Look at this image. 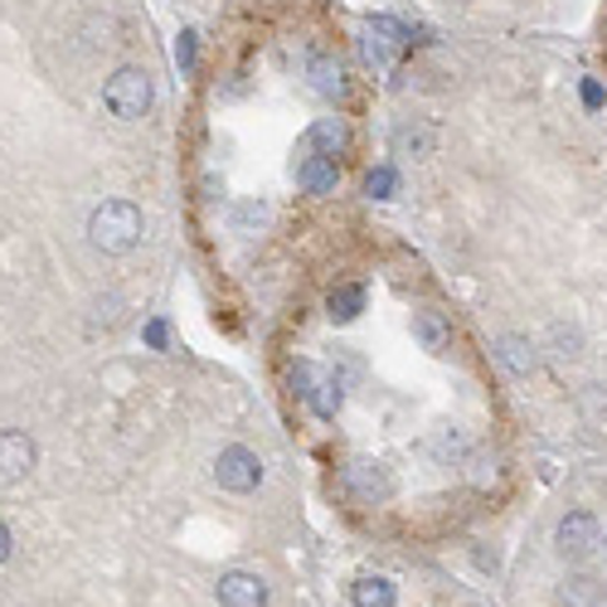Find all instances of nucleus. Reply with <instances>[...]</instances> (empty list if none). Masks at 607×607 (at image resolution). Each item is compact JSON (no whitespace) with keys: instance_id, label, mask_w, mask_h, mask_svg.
<instances>
[{"instance_id":"nucleus-1","label":"nucleus","mask_w":607,"mask_h":607,"mask_svg":"<svg viewBox=\"0 0 607 607\" xmlns=\"http://www.w3.org/2000/svg\"><path fill=\"white\" fill-rule=\"evenodd\" d=\"M141 233H146V219L131 199H103V205L88 215V243H93L98 253H112V257L131 253L141 243Z\"/></svg>"},{"instance_id":"nucleus-2","label":"nucleus","mask_w":607,"mask_h":607,"mask_svg":"<svg viewBox=\"0 0 607 607\" xmlns=\"http://www.w3.org/2000/svg\"><path fill=\"white\" fill-rule=\"evenodd\" d=\"M151 98H156L151 73L137 69V64H122V69L107 78V88H103V107L117 122H141L146 112H151Z\"/></svg>"},{"instance_id":"nucleus-3","label":"nucleus","mask_w":607,"mask_h":607,"mask_svg":"<svg viewBox=\"0 0 607 607\" xmlns=\"http://www.w3.org/2000/svg\"><path fill=\"white\" fill-rule=\"evenodd\" d=\"M215 481L233 496H249V491L263 486V457L253 447H224L215 462Z\"/></svg>"},{"instance_id":"nucleus-4","label":"nucleus","mask_w":607,"mask_h":607,"mask_svg":"<svg viewBox=\"0 0 607 607\" xmlns=\"http://www.w3.org/2000/svg\"><path fill=\"white\" fill-rule=\"evenodd\" d=\"M554 549L564 559H588L593 549H603V520L593 511H569L554 530Z\"/></svg>"},{"instance_id":"nucleus-5","label":"nucleus","mask_w":607,"mask_h":607,"mask_svg":"<svg viewBox=\"0 0 607 607\" xmlns=\"http://www.w3.org/2000/svg\"><path fill=\"white\" fill-rule=\"evenodd\" d=\"M341 491L351 501H359V505H379V501H389L393 496V481H389V471H385V462H345V471H341Z\"/></svg>"},{"instance_id":"nucleus-6","label":"nucleus","mask_w":607,"mask_h":607,"mask_svg":"<svg viewBox=\"0 0 607 607\" xmlns=\"http://www.w3.org/2000/svg\"><path fill=\"white\" fill-rule=\"evenodd\" d=\"M39 462V453H35V443H30L25 433H15V428H0V481H25L30 471H35Z\"/></svg>"},{"instance_id":"nucleus-7","label":"nucleus","mask_w":607,"mask_h":607,"mask_svg":"<svg viewBox=\"0 0 607 607\" xmlns=\"http://www.w3.org/2000/svg\"><path fill=\"white\" fill-rule=\"evenodd\" d=\"M345 146H351V127H345V117H321L307 127V137H301V156H345Z\"/></svg>"},{"instance_id":"nucleus-8","label":"nucleus","mask_w":607,"mask_h":607,"mask_svg":"<svg viewBox=\"0 0 607 607\" xmlns=\"http://www.w3.org/2000/svg\"><path fill=\"white\" fill-rule=\"evenodd\" d=\"M219 603L224 607H267V583L249 569H233L219 579Z\"/></svg>"},{"instance_id":"nucleus-9","label":"nucleus","mask_w":607,"mask_h":607,"mask_svg":"<svg viewBox=\"0 0 607 607\" xmlns=\"http://www.w3.org/2000/svg\"><path fill=\"white\" fill-rule=\"evenodd\" d=\"M297 185L307 190V195H335V185H341V171H335V161L331 156H301L297 161Z\"/></svg>"},{"instance_id":"nucleus-10","label":"nucleus","mask_w":607,"mask_h":607,"mask_svg":"<svg viewBox=\"0 0 607 607\" xmlns=\"http://www.w3.org/2000/svg\"><path fill=\"white\" fill-rule=\"evenodd\" d=\"M393 156H409V161H428L433 146H437V131L428 122H403V127H393Z\"/></svg>"},{"instance_id":"nucleus-11","label":"nucleus","mask_w":607,"mask_h":607,"mask_svg":"<svg viewBox=\"0 0 607 607\" xmlns=\"http://www.w3.org/2000/svg\"><path fill=\"white\" fill-rule=\"evenodd\" d=\"M413 335L428 355H447L453 351V321L443 311H413Z\"/></svg>"},{"instance_id":"nucleus-12","label":"nucleus","mask_w":607,"mask_h":607,"mask_svg":"<svg viewBox=\"0 0 607 607\" xmlns=\"http://www.w3.org/2000/svg\"><path fill=\"white\" fill-rule=\"evenodd\" d=\"M496 359L511 369L515 379H530L535 369H539V351H535V341H525V335H501V341H496Z\"/></svg>"},{"instance_id":"nucleus-13","label":"nucleus","mask_w":607,"mask_h":607,"mask_svg":"<svg viewBox=\"0 0 607 607\" xmlns=\"http://www.w3.org/2000/svg\"><path fill=\"white\" fill-rule=\"evenodd\" d=\"M307 78H311V88H317L321 98H345V69H341V59L335 54H311L307 59Z\"/></svg>"},{"instance_id":"nucleus-14","label":"nucleus","mask_w":607,"mask_h":607,"mask_svg":"<svg viewBox=\"0 0 607 607\" xmlns=\"http://www.w3.org/2000/svg\"><path fill=\"white\" fill-rule=\"evenodd\" d=\"M559 603L564 607H607V583L593 579V573H569L564 588H559Z\"/></svg>"},{"instance_id":"nucleus-15","label":"nucleus","mask_w":607,"mask_h":607,"mask_svg":"<svg viewBox=\"0 0 607 607\" xmlns=\"http://www.w3.org/2000/svg\"><path fill=\"white\" fill-rule=\"evenodd\" d=\"M351 603L355 607H393L399 603V588H393L389 579H379V573H365V579L351 583Z\"/></svg>"},{"instance_id":"nucleus-16","label":"nucleus","mask_w":607,"mask_h":607,"mask_svg":"<svg viewBox=\"0 0 607 607\" xmlns=\"http://www.w3.org/2000/svg\"><path fill=\"white\" fill-rule=\"evenodd\" d=\"M307 403H311V413H317V419H335V413H341V403H345L341 379H335V375H317V379H311Z\"/></svg>"},{"instance_id":"nucleus-17","label":"nucleus","mask_w":607,"mask_h":607,"mask_svg":"<svg viewBox=\"0 0 607 607\" xmlns=\"http://www.w3.org/2000/svg\"><path fill=\"white\" fill-rule=\"evenodd\" d=\"M325 307H331V321H335V325L355 321L359 311H365V287H359V283H345V287H335Z\"/></svg>"},{"instance_id":"nucleus-18","label":"nucleus","mask_w":607,"mask_h":607,"mask_svg":"<svg viewBox=\"0 0 607 607\" xmlns=\"http://www.w3.org/2000/svg\"><path fill=\"white\" fill-rule=\"evenodd\" d=\"M549 341H554V355H564V359L583 355V335H579V325L554 321V325H549Z\"/></svg>"},{"instance_id":"nucleus-19","label":"nucleus","mask_w":607,"mask_h":607,"mask_svg":"<svg viewBox=\"0 0 607 607\" xmlns=\"http://www.w3.org/2000/svg\"><path fill=\"white\" fill-rule=\"evenodd\" d=\"M393 190H399V171H393V165H375V171L365 175V195L369 199H389Z\"/></svg>"},{"instance_id":"nucleus-20","label":"nucleus","mask_w":607,"mask_h":607,"mask_svg":"<svg viewBox=\"0 0 607 607\" xmlns=\"http://www.w3.org/2000/svg\"><path fill=\"white\" fill-rule=\"evenodd\" d=\"M267 219H273V209H267V205H239V209H233V229H239V233H257Z\"/></svg>"},{"instance_id":"nucleus-21","label":"nucleus","mask_w":607,"mask_h":607,"mask_svg":"<svg viewBox=\"0 0 607 607\" xmlns=\"http://www.w3.org/2000/svg\"><path fill=\"white\" fill-rule=\"evenodd\" d=\"M175 64H180V73H195L199 69V44H195V30H185V35H180V44H175Z\"/></svg>"},{"instance_id":"nucleus-22","label":"nucleus","mask_w":607,"mask_h":607,"mask_svg":"<svg viewBox=\"0 0 607 607\" xmlns=\"http://www.w3.org/2000/svg\"><path fill=\"white\" fill-rule=\"evenodd\" d=\"M583 409H588V419H607V385H588L583 389Z\"/></svg>"},{"instance_id":"nucleus-23","label":"nucleus","mask_w":607,"mask_h":607,"mask_svg":"<svg viewBox=\"0 0 607 607\" xmlns=\"http://www.w3.org/2000/svg\"><path fill=\"white\" fill-rule=\"evenodd\" d=\"M165 341H171V325H165V321H146V345H151V351H165Z\"/></svg>"},{"instance_id":"nucleus-24","label":"nucleus","mask_w":607,"mask_h":607,"mask_svg":"<svg viewBox=\"0 0 607 607\" xmlns=\"http://www.w3.org/2000/svg\"><path fill=\"white\" fill-rule=\"evenodd\" d=\"M603 103H607L603 83H598V78H583V107H603Z\"/></svg>"},{"instance_id":"nucleus-25","label":"nucleus","mask_w":607,"mask_h":607,"mask_svg":"<svg viewBox=\"0 0 607 607\" xmlns=\"http://www.w3.org/2000/svg\"><path fill=\"white\" fill-rule=\"evenodd\" d=\"M10 549H15V539H10V530H5V525H0V564H5V559H10Z\"/></svg>"},{"instance_id":"nucleus-26","label":"nucleus","mask_w":607,"mask_h":607,"mask_svg":"<svg viewBox=\"0 0 607 607\" xmlns=\"http://www.w3.org/2000/svg\"><path fill=\"white\" fill-rule=\"evenodd\" d=\"M603 545H607V539H603Z\"/></svg>"}]
</instances>
